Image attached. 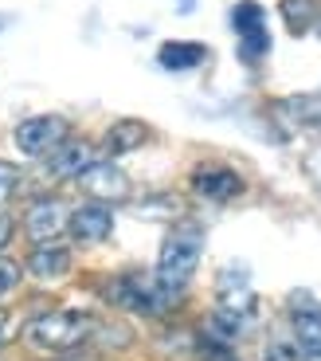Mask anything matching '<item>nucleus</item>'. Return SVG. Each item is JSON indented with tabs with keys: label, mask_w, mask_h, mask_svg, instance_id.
<instances>
[{
	"label": "nucleus",
	"mask_w": 321,
	"mask_h": 361,
	"mask_svg": "<svg viewBox=\"0 0 321 361\" xmlns=\"http://www.w3.org/2000/svg\"><path fill=\"white\" fill-rule=\"evenodd\" d=\"M94 330H99V322H94L90 310L59 307V310L27 318L24 322V345L36 350V353H67V350H75V345L90 342Z\"/></svg>",
	"instance_id": "f03ea898"
},
{
	"label": "nucleus",
	"mask_w": 321,
	"mask_h": 361,
	"mask_svg": "<svg viewBox=\"0 0 321 361\" xmlns=\"http://www.w3.org/2000/svg\"><path fill=\"white\" fill-rule=\"evenodd\" d=\"M16 338V318L8 314V310H0V350Z\"/></svg>",
	"instance_id": "4be33fe9"
},
{
	"label": "nucleus",
	"mask_w": 321,
	"mask_h": 361,
	"mask_svg": "<svg viewBox=\"0 0 321 361\" xmlns=\"http://www.w3.org/2000/svg\"><path fill=\"white\" fill-rule=\"evenodd\" d=\"M71 267H75V255H71L67 244H36L32 252H27V259H24V271L32 275V279H39V283L67 279Z\"/></svg>",
	"instance_id": "9b49d317"
},
{
	"label": "nucleus",
	"mask_w": 321,
	"mask_h": 361,
	"mask_svg": "<svg viewBox=\"0 0 321 361\" xmlns=\"http://www.w3.org/2000/svg\"><path fill=\"white\" fill-rule=\"evenodd\" d=\"M286 314H290V338L298 342V350L306 357H317L321 353V302L306 290H294L290 302H286Z\"/></svg>",
	"instance_id": "6e6552de"
},
{
	"label": "nucleus",
	"mask_w": 321,
	"mask_h": 361,
	"mask_svg": "<svg viewBox=\"0 0 321 361\" xmlns=\"http://www.w3.org/2000/svg\"><path fill=\"white\" fill-rule=\"evenodd\" d=\"M12 240H16V220H12L8 212H4V208H0V252H4V247H8Z\"/></svg>",
	"instance_id": "412c9836"
},
{
	"label": "nucleus",
	"mask_w": 321,
	"mask_h": 361,
	"mask_svg": "<svg viewBox=\"0 0 321 361\" xmlns=\"http://www.w3.org/2000/svg\"><path fill=\"white\" fill-rule=\"evenodd\" d=\"M208 59V47L196 44V39H165L157 47V63L165 71H196Z\"/></svg>",
	"instance_id": "4468645a"
},
{
	"label": "nucleus",
	"mask_w": 321,
	"mask_h": 361,
	"mask_svg": "<svg viewBox=\"0 0 321 361\" xmlns=\"http://www.w3.org/2000/svg\"><path fill=\"white\" fill-rule=\"evenodd\" d=\"M20 279H24V263L8 259V255L0 252V302H4V298L20 287Z\"/></svg>",
	"instance_id": "a211bd4d"
},
{
	"label": "nucleus",
	"mask_w": 321,
	"mask_h": 361,
	"mask_svg": "<svg viewBox=\"0 0 321 361\" xmlns=\"http://www.w3.org/2000/svg\"><path fill=\"white\" fill-rule=\"evenodd\" d=\"M263 361H306V353L298 350V342L290 338V330H275V334L267 338V345H263Z\"/></svg>",
	"instance_id": "f3484780"
},
{
	"label": "nucleus",
	"mask_w": 321,
	"mask_h": 361,
	"mask_svg": "<svg viewBox=\"0 0 321 361\" xmlns=\"http://www.w3.org/2000/svg\"><path fill=\"white\" fill-rule=\"evenodd\" d=\"M278 12H282V24H286L290 36H302V32H310V27L321 20V4H317V0H282Z\"/></svg>",
	"instance_id": "dca6fc26"
},
{
	"label": "nucleus",
	"mask_w": 321,
	"mask_h": 361,
	"mask_svg": "<svg viewBox=\"0 0 321 361\" xmlns=\"http://www.w3.org/2000/svg\"><path fill=\"white\" fill-rule=\"evenodd\" d=\"M55 361H102V350H94L90 342H82V345H75V350H67V353H55Z\"/></svg>",
	"instance_id": "aec40b11"
},
{
	"label": "nucleus",
	"mask_w": 321,
	"mask_h": 361,
	"mask_svg": "<svg viewBox=\"0 0 321 361\" xmlns=\"http://www.w3.org/2000/svg\"><path fill=\"white\" fill-rule=\"evenodd\" d=\"M275 110L282 118H290L294 126H306L313 134H321V90H310V94H290V99L275 102Z\"/></svg>",
	"instance_id": "2eb2a0df"
},
{
	"label": "nucleus",
	"mask_w": 321,
	"mask_h": 361,
	"mask_svg": "<svg viewBox=\"0 0 321 361\" xmlns=\"http://www.w3.org/2000/svg\"><path fill=\"white\" fill-rule=\"evenodd\" d=\"M67 220H71V208H67L63 197H36L27 204L20 228H24L32 247L36 244H59V235L67 232Z\"/></svg>",
	"instance_id": "39448f33"
},
{
	"label": "nucleus",
	"mask_w": 321,
	"mask_h": 361,
	"mask_svg": "<svg viewBox=\"0 0 321 361\" xmlns=\"http://www.w3.org/2000/svg\"><path fill=\"white\" fill-rule=\"evenodd\" d=\"M149 137H153V130L145 126L141 118H118L114 126L102 134V154L114 161V157H125V154H134V149H141Z\"/></svg>",
	"instance_id": "ddd939ff"
},
{
	"label": "nucleus",
	"mask_w": 321,
	"mask_h": 361,
	"mask_svg": "<svg viewBox=\"0 0 321 361\" xmlns=\"http://www.w3.org/2000/svg\"><path fill=\"white\" fill-rule=\"evenodd\" d=\"M306 361H321V353H317V357H306Z\"/></svg>",
	"instance_id": "b1692460"
},
{
	"label": "nucleus",
	"mask_w": 321,
	"mask_h": 361,
	"mask_svg": "<svg viewBox=\"0 0 321 361\" xmlns=\"http://www.w3.org/2000/svg\"><path fill=\"white\" fill-rule=\"evenodd\" d=\"M16 189H20V165L0 161V208L16 197Z\"/></svg>",
	"instance_id": "6ab92c4d"
},
{
	"label": "nucleus",
	"mask_w": 321,
	"mask_h": 361,
	"mask_svg": "<svg viewBox=\"0 0 321 361\" xmlns=\"http://www.w3.org/2000/svg\"><path fill=\"white\" fill-rule=\"evenodd\" d=\"M102 298L118 310H134V314H165L180 302V295L165 290L153 275L141 271H122V275H110L102 283Z\"/></svg>",
	"instance_id": "7ed1b4c3"
},
{
	"label": "nucleus",
	"mask_w": 321,
	"mask_h": 361,
	"mask_svg": "<svg viewBox=\"0 0 321 361\" xmlns=\"http://www.w3.org/2000/svg\"><path fill=\"white\" fill-rule=\"evenodd\" d=\"M67 137H71V118L63 114H32L24 122H16V130H12V145L32 161H44Z\"/></svg>",
	"instance_id": "20e7f679"
},
{
	"label": "nucleus",
	"mask_w": 321,
	"mask_h": 361,
	"mask_svg": "<svg viewBox=\"0 0 321 361\" xmlns=\"http://www.w3.org/2000/svg\"><path fill=\"white\" fill-rule=\"evenodd\" d=\"M200 255H204V228L196 220H180L169 228V235L160 240V255L153 267V279L172 295H184L188 279L196 275Z\"/></svg>",
	"instance_id": "f257e3e1"
},
{
	"label": "nucleus",
	"mask_w": 321,
	"mask_h": 361,
	"mask_svg": "<svg viewBox=\"0 0 321 361\" xmlns=\"http://www.w3.org/2000/svg\"><path fill=\"white\" fill-rule=\"evenodd\" d=\"M317 27H321V20H317Z\"/></svg>",
	"instance_id": "a878e982"
},
{
	"label": "nucleus",
	"mask_w": 321,
	"mask_h": 361,
	"mask_svg": "<svg viewBox=\"0 0 321 361\" xmlns=\"http://www.w3.org/2000/svg\"><path fill=\"white\" fill-rule=\"evenodd\" d=\"M67 232H71L79 244H102V240L114 232V208L99 204V200H87V204L71 208Z\"/></svg>",
	"instance_id": "9d476101"
},
{
	"label": "nucleus",
	"mask_w": 321,
	"mask_h": 361,
	"mask_svg": "<svg viewBox=\"0 0 321 361\" xmlns=\"http://www.w3.org/2000/svg\"><path fill=\"white\" fill-rule=\"evenodd\" d=\"M0 27H4V20H0Z\"/></svg>",
	"instance_id": "393cba45"
},
{
	"label": "nucleus",
	"mask_w": 321,
	"mask_h": 361,
	"mask_svg": "<svg viewBox=\"0 0 321 361\" xmlns=\"http://www.w3.org/2000/svg\"><path fill=\"white\" fill-rule=\"evenodd\" d=\"M243 177L232 169V165H196L192 169V192L212 204H227V200L243 197Z\"/></svg>",
	"instance_id": "1a4fd4ad"
},
{
	"label": "nucleus",
	"mask_w": 321,
	"mask_h": 361,
	"mask_svg": "<svg viewBox=\"0 0 321 361\" xmlns=\"http://www.w3.org/2000/svg\"><path fill=\"white\" fill-rule=\"evenodd\" d=\"M306 173H310V180L317 185V192H321V149H313V154L306 157Z\"/></svg>",
	"instance_id": "5701e85b"
},
{
	"label": "nucleus",
	"mask_w": 321,
	"mask_h": 361,
	"mask_svg": "<svg viewBox=\"0 0 321 361\" xmlns=\"http://www.w3.org/2000/svg\"><path fill=\"white\" fill-rule=\"evenodd\" d=\"M232 27H235V36H239V55L247 59V63L267 59L270 27H267V12H263V4H255V0H239V4L232 8Z\"/></svg>",
	"instance_id": "423d86ee"
},
{
	"label": "nucleus",
	"mask_w": 321,
	"mask_h": 361,
	"mask_svg": "<svg viewBox=\"0 0 321 361\" xmlns=\"http://www.w3.org/2000/svg\"><path fill=\"white\" fill-rule=\"evenodd\" d=\"M90 161H99V154H94V145L82 142V137H67V142L55 149V154L44 157L47 177H55V180H75Z\"/></svg>",
	"instance_id": "f8f14e48"
},
{
	"label": "nucleus",
	"mask_w": 321,
	"mask_h": 361,
	"mask_svg": "<svg viewBox=\"0 0 321 361\" xmlns=\"http://www.w3.org/2000/svg\"><path fill=\"white\" fill-rule=\"evenodd\" d=\"M75 180H79V189L87 192L90 200H99V204H122V200L130 197V177H125L122 165L110 161V157L90 161Z\"/></svg>",
	"instance_id": "0eeeda50"
}]
</instances>
